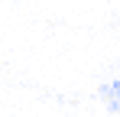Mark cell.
<instances>
[{
    "instance_id": "cell-1",
    "label": "cell",
    "mask_w": 120,
    "mask_h": 117,
    "mask_svg": "<svg viewBox=\"0 0 120 117\" xmlns=\"http://www.w3.org/2000/svg\"><path fill=\"white\" fill-rule=\"evenodd\" d=\"M98 98L104 101V107H107L110 114H120V75L110 78L107 85H101V88H98Z\"/></svg>"
}]
</instances>
